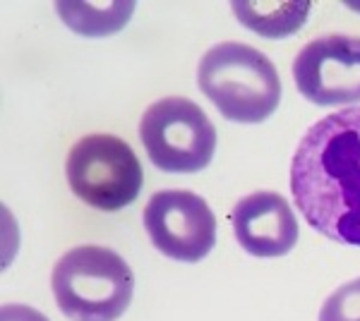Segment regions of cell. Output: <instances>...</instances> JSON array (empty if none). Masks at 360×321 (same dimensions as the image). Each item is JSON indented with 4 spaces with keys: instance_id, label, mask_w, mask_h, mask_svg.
Listing matches in <instances>:
<instances>
[{
    "instance_id": "1",
    "label": "cell",
    "mask_w": 360,
    "mask_h": 321,
    "mask_svg": "<svg viewBox=\"0 0 360 321\" xmlns=\"http://www.w3.org/2000/svg\"><path fill=\"white\" fill-rule=\"evenodd\" d=\"M291 192L317 232L360 247V106L324 115L303 134L291 163Z\"/></svg>"
},
{
    "instance_id": "2",
    "label": "cell",
    "mask_w": 360,
    "mask_h": 321,
    "mask_svg": "<svg viewBox=\"0 0 360 321\" xmlns=\"http://www.w3.org/2000/svg\"><path fill=\"white\" fill-rule=\"evenodd\" d=\"M197 84L219 113L233 122H262L281 101L274 63L238 41H224L207 51L197 67Z\"/></svg>"
},
{
    "instance_id": "3",
    "label": "cell",
    "mask_w": 360,
    "mask_h": 321,
    "mask_svg": "<svg viewBox=\"0 0 360 321\" xmlns=\"http://www.w3.org/2000/svg\"><path fill=\"white\" fill-rule=\"evenodd\" d=\"M51 285L60 312L72 321L120 319L135 293L127 261L98 244H82L63 254Z\"/></svg>"
},
{
    "instance_id": "4",
    "label": "cell",
    "mask_w": 360,
    "mask_h": 321,
    "mask_svg": "<svg viewBox=\"0 0 360 321\" xmlns=\"http://www.w3.org/2000/svg\"><path fill=\"white\" fill-rule=\"evenodd\" d=\"M70 190L101 211H118L137 199L142 166L127 142L113 134H86L68 154Z\"/></svg>"
},
{
    "instance_id": "5",
    "label": "cell",
    "mask_w": 360,
    "mask_h": 321,
    "mask_svg": "<svg viewBox=\"0 0 360 321\" xmlns=\"http://www.w3.org/2000/svg\"><path fill=\"white\" fill-rule=\"evenodd\" d=\"M139 139L149 161L166 173H197L217 151V127L197 103L168 96L152 103L139 120Z\"/></svg>"
},
{
    "instance_id": "6",
    "label": "cell",
    "mask_w": 360,
    "mask_h": 321,
    "mask_svg": "<svg viewBox=\"0 0 360 321\" xmlns=\"http://www.w3.org/2000/svg\"><path fill=\"white\" fill-rule=\"evenodd\" d=\"M144 228L154 247L168 259L202 261L217 242V218L200 195L161 190L144 209Z\"/></svg>"
},
{
    "instance_id": "7",
    "label": "cell",
    "mask_w": 360,
    "mask_h": 321,
    "mask_svg": "<svg viewBox=\"0 0 360 321\" xmlns=\"http://www.w3.org/2000/svg\"><path fill=\"white\" fill-rule=\"evenodd\" d=\"M298 91L317 106L360 101V37L329 34L305 46L293 60Z\"/></svg>"
},
{
    "instance_id": "8",
    "label": "cell",
    "mask_w": 360,
    "mask_h": 321,
    "mask_svg": "<svg viewBox=\"0 0 360 321\" xmlns=\"http://www.w3.org/2000/svg\"><path fill=\"white\" fill-rule=\"evenodd\" d=\"M233 232L252 256H283L298 242V218L276 192H255L233 207Z\"/></svg>"
},
{
    "instance_id": "9",
    "label": "cell",
    "mask_w": 360,
    "mask_h": 321,
    "mask_svg": "<svg viewBox=\"0 0 360 321\" xmlns=\"http://www.w3.org/2000/svg\"><path fill=\"white\" fill-rule=\"evenodd\" d=\"M233 13L248 29L278 39L305 25L310 3H233Z\"/></svg>"
},
{
    "instance_id": "10",
    "label": "cell",
    "mask_w": 360,
    "mask_h": 321,
    "mask_svg": "<svg viewBox=\"0 0 360 321\" xmlns=\"http://www.w3.org/2000/svg\"><path fill=\"white\" fill-rule=\"evenodd\" d=\"M58 15L68 27L89 37H103L123 29L135 13L132 3H113V5H89V3H58Z\"/></svg>"
},
{
    "instance_id": "11",
    "label": "cell",
    "mask_w": 360,
    "mask_h": 321,
    "mask_svg": "<svg viewBox=\"0 0 360 321\" xmlns=\"http://www.w3.org/2000/svg\"><path fill=\"white\" fill-rule=\"evenodd\" d=\"M319 321H360V278L341 285L324 300Z\"/></svg>"
},
{
    "instance_id": "12",
    "label": "cell",
    "mask_w": 360,
    "mask_h": 321,
    "mask_svg": "<svg viewBox=\"0 0 360 321\" xmlns=\"http://www.w3.org/2000/svg\"><path fill=\"white\" fill-rule=\"evenodd\" d=\"M0 321H49L41 312L27 305H5L0 309Z\"/></svg>"
}]
</instances>
